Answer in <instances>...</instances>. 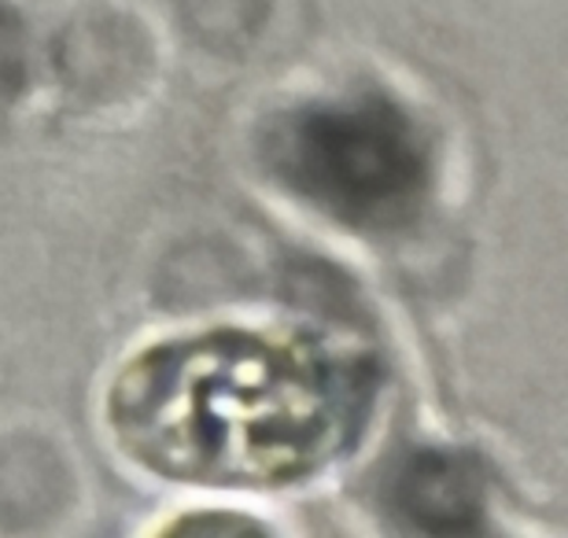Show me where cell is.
I'll return each mask as SVG.
<instances>
[{"mask_svg":"<svg viewBox=\"0 0 568 538\" xmlns=\"http://www.w3.org/2000/svg\"><path fill=\"white\" fill-rule=\"evenodd\" d=\"M27 30L16 8L0 0V100H11L27 85Z\"/></svg>","mask_w":568,"mask_h":538,"instance_id":"4","label":"cell"},{"mask_svg":"<svg viewBox=\"0 0 568 538\" xmlns=\"http://www.w3.org/2000/svg\"><path fill=\"white\" fill-rule=\"evenodd\" d=\"M377 365L314 336L214 328L155 343L115 376L108 425L148 473L281 487L322 473L366 428Z\"/></svg>","mask_w":568,"mask_h":538,"instance_id":"1","label":"cell"},{"mask_svg":"<svg viewBox=\"0 0 568 538\" xmlns=\"http://www.w3.org/2000/svg\"><path fill=\"white\" fill-rule=\"evenodd\" d=\"M178 531H263L258 524L252 520H244V517H230V520H222V517H203V520H181L178 524Z\"/></svg>","mask_w":568,"mask_h":538,"instance_id":"5","label":"cell"},{"mask_svg":"<svg viewBox=\"0 0 568 538\" xmlns=\"http://www.w3.org/2000/svg\"><path fill=\"white\" fill-rule=\"evenodd\" d=\"M258 163L284 192L355 233H399L422 217L436 155L395 97L355 93L277 111Z\"/></svg>","mask_w":568,"mask_h":538,"instance_id":"2","label":"cell"},{"mask_svg":"<svg viewBox=\"0 0 568 538\" xmlns=\"http://www.w3.org/2000/svg\"><path fill=\"white\" fill-rule=\"evenodd\" d=\"M388 512L403 528L465 535L484 517V468L465 450H417L392 473Z\"/></svg>","mask_w":568,"mask_h":538,"instance_id":"3","label":"cell"}]
</instances>
